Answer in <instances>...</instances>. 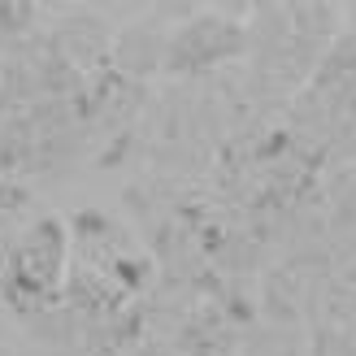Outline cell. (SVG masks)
<instances>
[{"instance_id": "1", "label": "cell", "mask_w": 356, "mask_h": 356, "mask_svg": "<svg viewBox=\"0 0 356 356\" xmlns=\"http://www.w3.org/2000/svg\"><path fill=\"white\" fill-rule=\"evenodd\" d=\"M61 261H65V239L57 222H40L26 235V243L17 248V274L35 291H44L61 278Z\"/></svg>"}]
</instances>
